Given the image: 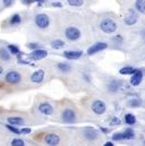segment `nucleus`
Returning a JSON list of instances; mask_svg holds the SVG:
<instances>
[{
  "label": "nucleus",
  "instance_id": "e433bc0d",
  "mask_svg": "<svg viewBox=\"0 0 145 146\" xmlns=\"http://www.w3.org/2000/svg\"><path fill=\"white\" fill-rule=\"evenodd\" d=\"M52 6H53V7H59V8H61V7H63V5H61L60 2H53V3H52Z\"/></svg>",
  "mask_w": 145,
  "mask_h": 146
},
{
  "label": "nucleus",
  "instance_id": "5701e85b",
  "mask_svg": "<svg viewBox=\"0 0 145 146\" xmlns=\"http://www.w3.org/2000/svg\"><path fill=\"white\" fill-rule=\"evenodd\" d=\"M0 58H1L2 60H5V61H7V60L10 59V56H9L7 49H3V48L0 49Z\"/></svg>",
  "mask_w": 145,
  "mask_h": 146
},
{
  "label": "nucleus",
  "instance_id": "a878e982",
  "mask_svg": "<svg viewBox=\"0 0 145 146\" xmlns=\"http://www.w3.org/2000/svg\"><path fill=\"white\" fill-rule=\"evenodd\" d=\"M8 50H9L10 53H13V54H19V53H21L19 49H18L16 45H14V44H9V45H8Z\"/></svg>",
  "mask_w": 145,
  "mask_h": 146
},
{
  "label": "nucleus",
  "instance_id": "c9c22d12",
  "mask_svg": "<svg viewBox=\"0 0 145 146\" xmlns=\"http://www.w3.org/2000/svg\"><path fill=\"white\" fill-rule=\"evenodd\" d=\"M22 2H23V3H25V5H30V3L34 2V0H22Z\"/></svg>",
  "mask_w": 145,
  "mask_h": 146
},
{
  "label": "nucleus",
  "instance_id": "39448f33",
  "mask_svg": "<svg viewBox=\"0 0 145 146\" xmlns=\"http://www.w3.org/2000/svg\"><path fill=\"white\" fill-rule=\"evenodd\" d=\"M107 48H108V44L107 43H104V42H98V43L93 44L92 46H90L87 49V54L88 56H92V54H94V53H96L99 51L106 50Z\"/></svg>",
  "mask_w": 145,
  "mask_h": 146
},
{
  "label": "nucleus",
  "instance_id": "aec40b11",
  "mask_svg": "<svg viewBox=\"0 0 145 146\" xmlns=\"http://www.w3.org/2000/svg\"><path fill=\"white\" fill-rule=\"evenodd\" d=\"M51 46L53 48V49H61V48H64L65 46V42L64 41H61V40H53L52 42H51Z\"/></svg>",
  "mask_w": 145,
  "mask_h": 146
},
{
  "label": "nucleus",
  "instance_id": "f257e3e1",
  "mask_svg": "<svg viewBox=\"0 0 145 146\" xmlns=\"http://www.w3.org/2000/svg\"><path fill=\"white\" fill-rule=\"evenodd\" d=\"M100 29L102 30V32H104L107 34H111L117 30V24L112 19H104L101 22Z\"/></svg>",
  "mask_w": 145,
  "mask_h": 146
},
{
  "label": "nucleus",
  "instance_id": "6ab92c4d",
  "mask_svg": "<svg viewBox=\"0 0 145 146\" xmlns=\"http://www.w3.org/2000/svg\"><path fill=\"white\" fill-rule=\"evenodd\" d=\"M125 122L127 125H134L136 122V117L134 114H132V113H127L125 115Z\"/></svg>",
  "mask_w": 145,
  "mask_h": 146
},
{
  "label": "nucleus",
  "instance_id": "4468645a",
  "mask_svg": "<svg viewBox=\"0 0 145 146\" xmlns=\"http://www.w3.org/2000/svg\"><path fill=\"white\" fill-rule=\"evenodd\" d=\"M82 51H65L64 52V57L69 59V60H76V59H79L82 57Z\"/></svg>",
  "mask_w": 145,
  "mask_h": 146
},
{
  "label": "nucleus",
  "instance_id": "0eeeda50",
  "mask_svg": "<svg viewBox=\"0 0 145 146\" xmlns=\"http://www.w3.org/2000/svg\"><path fill=\"white\" fill-rule=\"evenodd\" d=\"M61 117H63V120H64L66 123H72V122L76 120V114H75L74 110L69 109V108L64 110Z\"/></svg>",
  "mask_w": 145,
  "mask_h": 146
},
{
  "label": "nucleus",
  "instance_id": "7c9ffc66",
  "mask_svg": "<svg viewBox=\"0 0 145 146\" xmlns=\"http://www.w3.org/2000/svg\"><path fill=\"white\" fill-rule=\"evenodd\" d=\"M120 123H121V121H120V119H119V118H117V117H113V118H112V120H111V122H110V125H111V126H116V125H118V126H119Z\"/></svg>",
  "mask_w": 145,
  "mask_h": 146
},
{
  "label": "nucleus",
  "instance_id": "f03ea898",
  "mask_svg": "<svg viewBox=\"0 0 145 146\" xmlns=\"http://www.w3.org/2000/svg\"><path fill=\"white\" fill-rule=\"evenodd\" d=\"M35 24L39 29H47L50 24V19L45 14H39L35 16Z\"/></svg>",
  "mask_w": 145,
  "mask_h": 146
},
{
  "label": "nucleus",
  "instance_id": "ea45409f",
  "mask_svg": "<svg viewBox=\"0 0 145 146\" xmlns=\"http://www.w3.org/2000/svg\"><path fill=\"white\" fill-rule=\"evenodd\" d=\"M2 72H3V69H2V67L0 66V74H2Z\"/></svg>",
  "mask_w": 145,
  "mask_h": 146
},
{
  "label": "nucleus",
  "instance_id": "ddd939ff",
  "mask_svg": "<svg viewBox=\"0 0 145 146\" xmlns=\"http://www.w3.org/2000/svg\"><path fill=\"white\" fill-rule=\"evenodd\" d=\"M84 136H85V138L88 139V141H94V139H96V137H98V131H96L94 128H86V129L84 130Z\"/></svg>",
  "mask_w": 145,
  "mask_h": 146
},
{
  "label": "nucleus",
  "instance_id": "20e7f679",
  "mask_svg": "<svg viewBox=\"0 0 145 146\" xmlns=\"http://www.w3.org/2000/svg\"><path fill=\"white\" fill-rule=\"evenodd\" d=\"M65 35H66V37H67L69 41H76V40H78V38L80 37V31H79L78 29H76V27L71 26V27L66 29Z\"/></svg>",
  "mask_w": 145,
  "mask_h": 146
},
{
  "label": "nucleus",
  "instance_id": "a211bd4d",
  "mask_svg": "<svg viewBox=\"0 0 145 146\" xmlns=\"http://www.w3.org/2000/svg\"><path fill=\"white\" fill-rule=\"evenodd\" d=\"M135 7L140 13L145 14V0H136Z\"/></svg>",
  "mask_w": 145,
  "mask_h": 146
},
{
  "label": "nucleus",
  "instance_id": "423d86ee",
  "mask_svg": "<svg viewBox=\"0 0 145 146\" xmlns=\"http://www.w3.org/2000/svg\"><path fill=\"white\" fill-rule=\"evenodd\" d=\"M5 79L9 84H17V83H19L22 80V76H21V74L17 73V72H9L6 75Z\"/></svg>",
  "mask_w": 145,
  "mask_h": 146
},
{
  "label": "nucleus",
  "instance_id": "58836bf2",
  "mask_svg": "<svg viewBox=\"0 0 145 146\" xmlns=\"http://www.w3.org/2000/svg\"><path fill=\"white\" fill-rule=\"evenodd\" d=\"M101 130H102L103 133H108V131H109L108 129H106V128H101Z\"/></svg>",
  "mask_w": 145,
  "mask_h": 146
},
{
  "label": "nucleus",
  "instance_id": "473e14b6",
  "mask_svg": "<svg viewBox=\"0 0 145 146\" xmlns=\"http://www.w3.org/2000/svg\"><path fill=\"white\" fill-rule=\"evenodd\" d=\"M27 48H30L32 50H35V49H39V44L37 43H29L27 44Z\"/></svg>",
  "mask_w": 145,
  "mask_h": 146
},
{
  "label": "nucleus",
  "instance_id": "9d476101",
  "mask_svg": "<svg viewBox=\"0 0 145 146\" xmlns=\"http://www.w3.org/2000/svg\"><path fill=\"white\" fill-rule=\"evenodd\" d=\"M37 109H39V111H40L42 114H45V115H50V114L53 113V108H52V106H51L50 103H48V102L41 103Z\"/></svg>",
  "mask_w": 145,
  "mask_h": 146
},
{
  "label": "nucleus",
  "instance_id": "cd10ccee",
  "mask_svg": "<svg viewBox=\"0 0 145 146\" xmlns=\"http://www.w3.org/2000/svg\"><path fill=\"white\" fill-rule=\"evenodd\" d=\"M6 128L8 129V130H10L11 133H14V134H21V130L17 128V127H14V125H7L6 126Z\"/></svg>",
  "mask_w": 145,
  "mask_h": 146
},
{
  "label": "nucleus",
  "instance_id": "c756f323",
  "mask_svg": "<svg viewBox=\"0 0 145 146\" xmlns=\"http://www.w3.org/2000/svg\"><path fill=\"white\" fill-rule=\"evenodd\" d=\"M112 139L113 141H122L124 139V135L121 133H116L113 136H112Z\"/></svg>",
  "mask_w": 145,
  "mask_h": 146
},
{
  "label": "nucleus",
  "instance_id": "1a4fd4ad",
  "mask_svg": "<svg viewBox=\"0 0 145 146\" xmlns=\"http://www.w3.org/2000/svg\"><path fill=\"white\" fill-rule=\"evenodd\" d=\"M44 142L50 146H56L60 143V138L58 135L56 134H48L45 137H44Z\"/></svg>",
  "mask_w": 145,
  "mask_h": 146
},
{
  "label": "nucleus",
  "instance_id": "b1692460",
  "mask_svg": "<svg viewBox=\"0 0 145 146\" xmlns=\"http://www.w3.org/2000/svg\"><path fill=\"white\" fill-rule=\"evenodd\" d=\"M134 72H135V69L133 67H124V68H121L119 70V74L120 75H130V74H133Z\"/></svg>",
  "mask_w": 145,
  "mask_h": 146
},
{
  "label": "nucleus",
  "instance_id": "dca6fc26",
  "mask_svg": "<svg viewBox=\"0 0 145 146\" xmlns=\"http://www.w3.org/2000/svg\"><path fill=\"white\" fill-rule=\"evenodd\" d=\"M8 123L14 125V126H22V125H24V120L19 117H9L8 118Z\"/></svg>",
  "mask_w": 145,
  "mask_h": 146
},
{
  "label": "nucleus",
  "instance_id": "c85d7f7f",
  "mask_svg": "<svg viewBox=\"0 0 145 146\" xmlns=\"http://www.w3.org/2000/svg\"><path fill=\"white\" fill-rule=\"evenodd\" d=\"M11 145L13 146H24L25 145V143H24V141H23V139L15 138V139H13V141H11Z\"/></svg>",
  "mask_w": 145,
  "mask_h": 146
},
{
  "label": "nucleus",
  "instance_id": "2eb2a0df",
  "mask_svg": "<svg viewBox=\"0 0 145 146\" xmlns=\"http://www.w3.org/2000/svg\"><path fill=\"white\" fill-rule=\"evenodd\" d=\"M137 22V16H136V14L135 13H133V11H129V14L125 17V23H126V25H134L135 23Z\"/></svg>",
  "mask_w": 145,
  "mask_h": 146
},
{
  "label": "nucleus",
  "instance_id": "bb28decb",
  "mask_svg": "<svg viewBox=\"0 0 145 146\" xmlns=\"http://www.w3.org/2000/svg\"><path fill=\"white\" fill-rule=\"evenodd\" d=\"M67 1H68V3L71 6H74V7H79L84 2V0H67Z\"/></svg>",
  "mask_w": 145,
  "mask_h": 146
},
{
  "label": "nucleus",
  "instance_id": "72a5a7b5",
  "mask_svg": "<svg viewBox=\"0 0 145 146\" xmlns=\"http://www.w3.org/2000/svg\"><path fill=\"white\" fill-rule=\"evenodd\" d=\"M21 133H22V134H31V129H30V128H23V129L21 130Z\"/></svg>",
  "mask_w": 145,
  "mask_h": 146
},
{
  "label": "nucleus",
  "instance_id": "f3484780",
  "mask_svg": "<svg viewBox=\"0 0 145 146\" xmlns=\"http://www.w3.org/2000/svg\"><path fill=\"white\" fill-rule=\"evenodd\" d=\"M57 67H58V69H59L60 72H63V73H69V72L72 70V67H71V65H68V64H65V62H59Z\"/></svg>",
  "mask_w": 145,
  "mask_h": 146
},
{
  "label": "nucleus",
  "instance_id": "412c9836",
  "mask_svg": "<svg viewBox=\"0 0 145 146\" xmlns=\"http://www.w3.org/2000/svg\"><path fill=\"white\" fill-rule=\"evenodd\" d=\"M21 16L18 15V14H15V15H13L11 17H10V19H9V24L10 25H18L19 23H21Z\"/></svg>",
  "mask_w": 145,
  "mask_h": 146
},
{
  "label": "nucleus",
  "instance_id": "2f4dec72",
  "mask_svg": "<svg viewBox=\"0 0 145 146\" xmlns=\"http://www.w3.org/2000/svg\"><path fill=\"white\" fill-rule=\"evenodd\" d=\"M109 88H110V91H111V92H114V91H117V88H118V86H117V84H116V82H113V83H111V84L109 85Z\"/></svg>",
  "mask_w": 145,
  "mask_h": 146
},
{
  "label": "nucleus",
  "instance_id": "f8f14e48",
  "mask_svg": "<svg viewBox=\"0 0 145 146\" xmlns=\"http://www.w3.org/2000/svg\"><path fill=\"white\" fill-rule=\"evenodd\" d=\"M44 78V70L42 69H39L31 75V80L33 83H36V84H40Z\"/></svg>",
  "mask_w": 145,
  "mask_h": 146
},
{
  "label": "nucleus",
  "instance_id": "393cba45",
  "mask_svg": "<svg viewBox=\"0 0 145 146\" xmlns=\"http://www.w3.org/2000/svg\"><path fill=\"white\" fill-rule=\"evenodd\" d=\"M129 106L133 107V108H138V107L142 106V100H140V99H133V100L129 101Z\"/></svg>",
  "mask_w": 145,
  "mask_h": 146
},
{
  "label": "nucleus",
  "instance_id": "4be33fe9",
  "mask_svg": "<svg viewBox=\"0 0 145 146\" xmlns=\"http://www.w3.org/2000/svg\"><path fill=\"white\" fill-rule=\"evenodd\" d=\"M122 135H124V139H133L135 137V134H134L133 129H130V128L126 129Z\"/></svg>",
  "mask_w": 145,
  "mask_h": 146
},
{
  "label": "nucleus",
  "instance_id": "9b49d317",
  "mask_svg": "<svg viewBox=\"0 0 145 146\" xmlns=\"http://www.w3.org/2000/svg\"><path fill=\"white\" fill-rule=\"evenodd\" d=\"M142 79H143V73L141 70H135L133 73V77L130 78V84L133 86H138L142 83Z\"/></svg>",
  "mask_w": 145,
  "mask_h": 146
},
{
  "label": "nucleus",
  "instance_id": "4c0bfd02",
  "mask_svg": "<svg viewBox=\"0 0 145 146\" xmlns=\"http://www.w3.org/2000/svg\"><path fill=\"white\" fill-rule=\"evenodd\" d=\"M104 146H113V144H112L111 142H107V143L104 144Z\"/></svg>",
  "mask_w": 145,
  "mask_h": 146
},
{
  "label": "nucleus",
  "instance_id": "6e6552de",
  "mask_svg": "<svg viewBox=\"0 0 145 146\" xmlns=\"http://www.w3.org/2000/svg\"><path fill=\"white\" fill-rule=\"evenodd\" d=\"M48 56V52L42 49H35L30 53V58L32 60H41Z\"/></svg>",
  "mask_w": 145,
  "mask_h": 146
},
{
  "label": "nucleus",
  "instance_id": "7ed1b4c3",
  "mask_svg": "<svg viewBox=\"0 0 145 146\" xmlns=\"http://www.w3.org/2000/svg\"><path fill=\"white\" fill-rule=\"evenodd\" d=\"M91 109H92V111H93L94 113H96V114H103V113L106 112V110H107V107H106V104H104L103 101L96 100V101H94V102L92 103Z\"/></svg>",
  "mask_w": 145,
  "mask_h": 146
},
{
  "label": "nucleus",
  "instance_id": "f704fd0d",
  "mask_svg": "<svg viewBox=\"0 0 145 146\" xmlns=\"http://www.w3.org/2000/svg\"><path fill=\"white\" fill-rule=\"evenodd\" d=\"M2 1H3V5H5L6 7L10 6V5H11V2H13V0H2Z\"/></svg>",
  "mask_w": 145,
  "mask_h": 146
}]
</instances>
